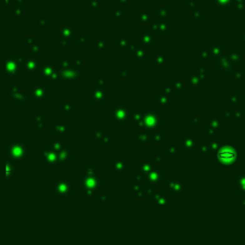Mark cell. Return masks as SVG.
<instances>
[{
	"label": "cell",
	"mask_w": 245,
	"mask_h": 245,
	"mask_svg": "<svg viewBox=\"0 0 245 245\" xmlns=\"http://www.w3.org/2000/svg\"><path fill=\"white\" fill-rule=\"evenodd\" d=\"M234 157H236V153L230 148H222L219 152V158L221 160H232L234 159Z\"/></svg>",
	"instance_id": "1"
}]
</instances>
